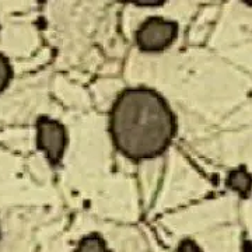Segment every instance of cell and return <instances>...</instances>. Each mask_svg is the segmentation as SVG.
I'll list each match as a JSON object with an SVG mask.
<instances>
[{"label": "cell", "instance_id": "52a82bcc", "mask_svg": "<svg viewBox=\"0 0 252 252\" xmlns=\"http://www.w3.org/2000/svg\"><path fill=\"white\" fill-rule=\"evenodd\" d=\"M180 252H200V250H199V247L193 241L185 240V241L181 243Z\"/></svg>", "mask_w": 252, "mask_h": 252}, {"label": "cell", "instance_id": "ba28073f", "mask_svg": "<svg viewBox=\"0 0 252 252\" xmlns=\"http://www.w3.org/2000/svg\"><path fill=\"white\" fill-rule=\"evenodd\" d=\"M0 235H1V234H0Z\"/></svg>", "mask_w": 252, "mask_h": 252}, {"label": "cell", "instance_id": "277c9868", "mask_svg": "<svg viewBox=\"0 0 252 252\" xmlns=\"http://www.w3.org/2000/svg\"><path fill=\"white\" fill-rule=\"evenodd\" d=\"M225 184L228 188H231L235 192H238L243 198H247L250 195V189H251V177L247 172L245 167H240L234 171L228 174Z\"/></svg>", "mask_w": 252, "mask_h": 252}, {"label": "cell", "instance_id": "8992f818", "mask_svg": "<svg viewBox=\"0 0 252 252\" xmlns=\"http://www.w3.org/2000/svg\"><path fill=\"white\" fill-rule=\"evenodd\" d=\"M13 79V67L10 64L9 58L0 54V93L9 87L10 81Z\"/></svg>", "mask_w": 252, "mask_h": 252}, {"label": "cell", "instance_id": "7a4b0ae2", "mask_svg": "<svg viewBox=\"0 0 252 252\" xmlns=\"http://www.w3.org/2000/svg\"><path fill=\"white\" fill-rule=\"evenodd\" d=\"M178 36V23L167 18L149 17L136 31V45L143 52H161Z\"/></svg>", "mask_w": 252, "mask_h": 252}, {"label": "cell", "instance_id": "3957f363", "mask_svg": "<svg viewBox=\"0 0 252 252\" xmlns=\"http://www.w3.org/2000/svg\"><path fill=\"white\" fill-rule=\"evenodd\" d=\"M36 147L45 153L52 165H58L62 161L67 146L66 127L61 122L42 115L36 121Z\"/></svg>", "mask_w": 252, "mask_h": 252}, {"label": "cell", "instance_id": "6da1fadb", "mask_svg": "<svg viewBox=\"0 0 252 252\" xmlns=\"http://www.w3.org/2000/svg\"><path fill=\"white\" fill-rule=\"evenodd\" d=\"M109 133L119 153L132 161L161 156L177 135V118L158 91L132 87L121 91L109 112Z\"/></svg>", "mask_w": 252, "mask_h": 252}, {"label": "cell", "instance_id": "5b68a950", "mask_svg": "<svg viewBox=\"0 0 252 252\" xmlns=\"http://www.w3.org/2000/svg\"><path fill=\"white\" fill-rule=\"evenodd\" d=\"M74 252H109V250L104 238L98 233H93L81 240Z\"/></svg>", "mask_w": 252, "mask_h": 252}]
</instances>
